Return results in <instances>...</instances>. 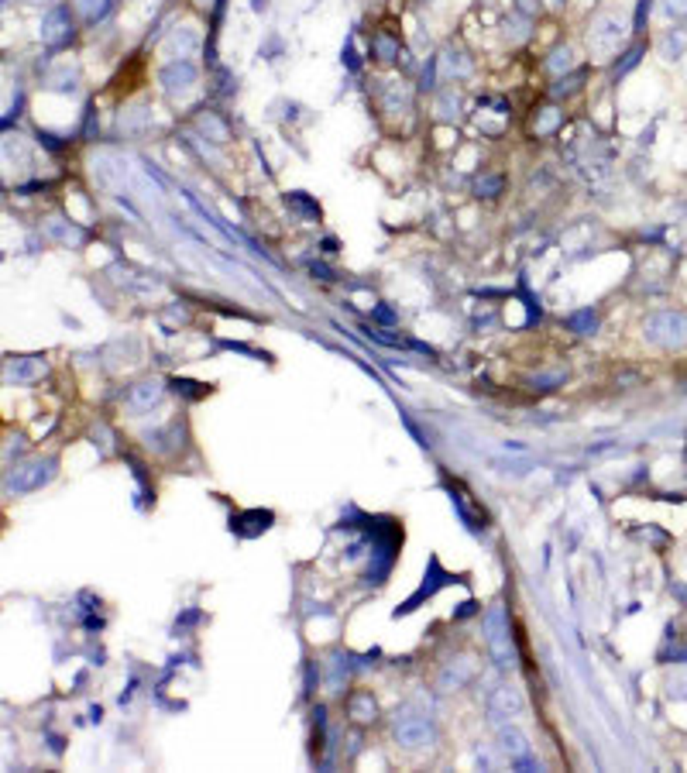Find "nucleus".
Masks as SVG:
<instances>
[{"label":"nucleus","mask_w":687,"mask_h":773,"mask_svg":"<svg viewBox=\"0 0 687 773\" xmlns=\"http://www.w3.org/2000/svg\"><path fill=\"white\" fill-rule=\"evenodd\" d=\"M485 639H488V650L498 667H515V653H512V643H509L505 605H491L488 608V615H485Z\"/></svg>","instance_id":"obj_1"},{"label":"nucleus","mask_w":687,"mask_h":773,"mask_svg":"<svg viewBox=\"0 0 687 773\" xmlns=\"http://www.w3.org/2000/svg\"><path fill=\"white\" fill-rule=\"evenodd\" d=\"M643 330H646V340L657 344V347H684L687 344L684 313H653Z\"/></svg>","instance_id":"obj_2"},{"label":"nucleus","mask_w":687,"mask_h":773,"mask_svg":"<svg viewBox=\"0 0 687 773\" xmlns=\"http://www.w3.org/2000/svg\"><path fill=\"white\" fill-rule=\"evenodd\" d=\"M199 73L196 66L190 62V59H172L162 73H158V83H162V90L169 93V97H186L193 87H196Z\"/></svg>","instance_id":"obj_3"},{"label":"nucleus","mask_w":687,"mask_h":773,"mask_svg":"<svg viewBox=\"0 0 687 773\" xmlns=\"http://www.w3.org/2000/svg\"><path fill=\"white\" fill-rule=\"evenodd\" d=\"M52 478H55V461H31V464L17 468V471L7 478V491H17V495H24V491H38L42 484H48Z\"/></svg>","instance_id":"obj_4"},{"label":"nucleus","mask_w":687,"mask_h":773,"mask_svg":"<svg viewBox=\"0 0 687 773\" xmlns=\"http://www.w3.org/2000/svg\"><path fill=\"white\" fill-rule=\"evenodd\" d=\"M522 694L515 691V687H509V684H502V687H495L488 694V718L495 725H505L509 718H515V715H522Z\"/></svg>","instance_id":"obj_5"},{"label":"nucleus","mask_w":687,"mask_h":773,"mask_svg":"<svg viewBox=\"0 0 687 773\" xmlns=\"http://www.w3.org/2000/svg\"><path fill=\"white\" fill-rule=\"evenodd\" d=\"M395 739H399L405 749H419V746H426V743L433 739V729H430L426 718H419V715H412V711H402V715L395 718Z\"/></svg>","instance_id":"obj_6"},{"label":"nucleus","mask_w":687,"mask_h":773,"mask_svg":"<svg viewBox=\"0 0 687 773\" xmlns=\"http://www.w3.org/2000/svg\"><path fill=\"white\" fill-rule=\"evenodd\" d=\"M48 372V365L42 358H10L3 365V382L7 385H31Z\"/></svg>","instance_id":"obj_7"},{"label":"nucleus","mask_w":687,"mask_h":773,"mask_svg":"<svg viewBox=\"0 0 687 773\" xmlns=\"http://www.w3.org/2000/svg\"><path fill=\"white\" fill-rule=\"evenodd\" d=\"M73 38V21H69V10L66 7H52L45 17H42V42L45 45H62Z\"/></svg>","instance_id":"obj_8"},{"label":"nucleus","mask_w":687,"mask_h":773,"mask_svg":"<svg viewBox=\"0 0 687 773\" xmlns=\"http://www.w3.org/2000/svg\"><path fill=\"white\" fill-rule=\"evenodd\" d=\"M622 21H615V17H601L594 28H591V35H588V42H591V48H598V52H612L615 45H619V38H622Z\"/></svg>","instance_id":"obj_9"},{"label":"nucleus","mask_w":687,"mask_h":773,"mask_svg":"<svg viewBox=\"0 0 687 773\" xmlns=\"http://www.w3.org/2000/svg\"><path fill=\"white\" fill-rule=\"evenodd\" d=\"M498 746H502V753H505L509 760H522V756H529V739H526V732L515 729V725H502V729H498Z\"/></svg>","instance_id":"obj_10"},{"label":"nucleus","mask_w":687,"mask_h":773,"mask_svg":"<svg viewBox=\"0 0 687 773\" xmlns=\"http://www.w3.org/2000/svg\"><path fill=\"white\" fill-rule=\"evenodd\" d=\"M162 382H141V385L131 388V395H127V406H131V412H148L152 406H158L162 402Z\"/></svg>","instance_id":"obj_11"},{"label":"nucleus","mask_w":687,"mask_h":773,"mask_svg":"<svg viewBox=\"0 0 687 773\" xmlns=\"http://www.w3.org/2000/svg\"><path fill=\"white\" fill-rule=\"evenodd\" d=\"M471 677H475V664H471V657H461V660H454V667H447V671H443V677H440V687H443V691H454V687H464Z\"/></svg>","instance_id":"obj_12"},{"label":"nucleus","mask_w":687,"mask_h":773,"mask_svg":"<svg viewBox=\"0 0 687 773\" xmlns=\"http://www.w3.org/2000/svg\"><path fill=\"white\" fill-rule=\"evenodd\" d=\"M450 581H454V578H450V574H443V571H440V564H437V574H433V581H423V584H419V591H416V594H412V598H409V601H405V605H402L395 615H405V612L419 608V601H423V598H430L433 591H440V588H443V584H450Z\"/></svg>","instance_id":"obj_13"},{"label":"nucleus","mask_w":687,"mask_h":773,"mask_svg":"<svg viewBox=\"0 0 687 773\" xmlns=\"http://www.w3.org/2000/svg\"><path fill=\"white\" fill-rule=\"evenodd\" d=\"M491 468L498 471V475H512V478H522V475H529L533 471V461L522 454V457H491Z\"/></svg>","instance_id":"obj_14"},{"label":"nucleus","mask_w":687,"mask_h":773,"mask_svg":"<svg viewBox=\"0 0 687 773\" xmlns=\"http://www.w3.org/2000/svg\"><path fill=\"white\" fill-rule=\"evenodd\" d=\"M196 48H199V35H196V31L179 28V31L172 35V52H179V59H190Z\"/></svg>","instance_id":"obj_15"},{"label":"nucleus","mask_w":687,"mask_h":773,"mask_svg":"<svg viewBox=\"0 0 687 773\" xmlns=\"http://www.w3.org/2000/svg\"><path fill=\"white\" fill-rule=\"evenodd\" d=\"M351 715L358 718V722H372L375 718V701H372V694H354L351 698Z\"/></svg>","instance_id":"obj_16"},{"label":"nucleus","mask_w":687,"mask_h":773,"mask_svg":"<svg viewBox=\"0 0 687 773\" xmlns=\"http://www.w3.org/2000/svg\"><path fill=\"white\" fill-rule=\"evenodd\" d=\"M286 203L293 206L302 220H316V217H320V206H316L313 199H306L302 193H289V196H286Z\"/></svg>","instance_id":"obj_17"},{"label":"nucleus","mask_w":687,"mask_h":773,"mask_svg":"<svg viewBox=\"0 0 687 773\" xmlns=\"http://www.w3.org/2000/svg\"><path fill=\"white\" fill-rule=\"evenodd\" d=\"M48 230H52L62 244H83V230H80V227H69V224H62V220H52Z\"/></svg>","instance_id":"obj_18"},{"label":"nucleus","mask_w":687,"mask_h":773,"mask_svg":"<svg viewBox=\"0 0 687 773\" xmlns=\"http://www.w3.org/2000/svg\"><path fill=\"white\" fill-rule=\"evenodd\" d=\"M199 127H203V131H210V134H213V141H227V124H223L220 117L203 113V117H199Z\"/></svg>","instance_id":"obj_19"},{"label":"nucleus","mask_w":687,"mask_h":773,"mask_svg":"<svg viewBox=\"0 0 687 773\" xmlns=\"http://www.w3.org/2000/svg\"><path fill=\"white\" fill-rule=\"evenodd\" d=\"M571 327H574L578 334H594L598 320H594V313H591V309H581V313H574V316H571Z\"/></svg>","instance_id":"obj_20"},{"label":"nucleus","mask_w":687,"mask_h":773,"mask_svg":"<svg viewBox=\"0 0 687 773\" xmlns=\"http://www.w3.org/2000/svg\"><path fill=\"white\" fill-rule=\"evenodd\" d=\"M571 66H574V52H571V48L553 52V59L547 62V69H550V73H564V69H571Z\"/></svg>","instance_id":"obj_21"},{"label":"nucleus","mask_w":687,"mask_h":773,"mask_svg":"<svg viewBox=\"0 0 687 773\" xmlns=\"http://www.w3.org/2000/svg\"><path fill=\"white\" fill-rule=\"evenodd\" d=\"M560 117H564V113H560V110H557V107H547V110H543V113H540V120H536V131H540V134H547V131H553V127H557V124H560Z\"/></svg>","instance_id":"obj_22"},{"label":"nucleus","mask_w":687,"mask_h":773,"mask_svg":"<svg viewBox=\"0 0 687 773\" xmlns=\"http://www.w3.org/2000/svg\"><path fill=\"white\" fill-rule=\"evenodd\" d=\"M375 52H378V59H385V62H392L395 55H399V45H395L389 35H378L375 38Z\"/></svg>","instance_id":"obj_23"},{"label":"nucleus","mask_w":687,"mask_h":773,"mask_svg":"<svg viewBox=\"0 0 687 773\" xmlns=\"http://www.w3.org/2000/svg\"><path fill=\"white\" fill-rule=\"evenodd\" d=\"M443 66H447V73H468V69H471L468 59H461V52H447Z\"/></svg>","instance_id":"obj_24"},{"label":"nucleus","mask_w":687,"mask_h":773,"mask_svg":"<svg viewBox=\"0 0 687 773\" xmlns=\"http://www.w3.org/2000/svg\"><path fill=\"white\" fill-rule=\"evenodd\" d=\"M475 190H478V196H495L498 190H502V179H498V176H488V179H478V186H475Z\"/></svg>","instance_id":"obj_25"},{"label":"nucleus","mask_w":687,"mask_h":773,"mask_svg":"<svg viewBox=\"0 0 687 773\" xmlns=\"http://www.w3.org/2000/svg\"><path fill=\"white\" fill-rule=\"evenodd\" d=\"M564 382V375H536V379H529V385L533 388H553Z\"/></svg>","instance_id":"obj_26"},{"label":"nucleus","mask_w":687,"mask_h":773,"mask_svg":"<svg viewBox=\"0 0 687 773\" xmlns=\"http://www.w3.org/2000/svg\"><path fill=\"white\" fill-rule=\"evenodd\" d=\"M663 7H667L670 14H681V10H687V0H667Z\"/></svg>","instance_id":"obj_27"},{"label":"nucleus","mask_w":687,"mask_h":773,"mask_svg":"<svg viewBox=\"0 0 687 773\" xmlns=\"http://www.w3.org/2000/svg\"><path fill=\"white\" fill-rule=\"evenodd\" d=\"M450 103H457V97H443V100H440V117H450Z\"/></svg>","instance_id":"obj_28"},{"label":"nucleus","mask_w":687,"mask_h":773,"mask_svg":"<svg viewBox=\"0 0 687 773\" xmlns=\"http://www.w3.org/2000/svg\"><path fill=\"white\" fill-rule=\"evenodd\" d=\"M265 7H268L265 0H255V10H265Z\"/></svg>","instance_id":"obj_29"}]
</instances>
